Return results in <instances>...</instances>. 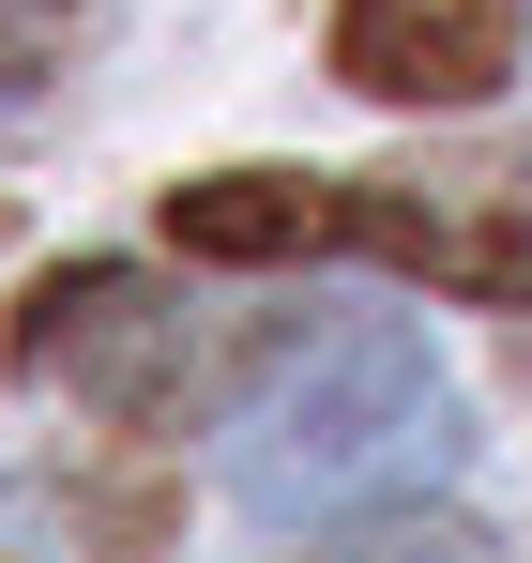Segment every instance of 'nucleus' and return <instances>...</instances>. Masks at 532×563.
Here are the masks:
<instances>
[{"label":"nucleus","mask_w":532,"mask_h":563,"mask_svg":"<svg viewBox=\"0 0 532 563\" xmlns=\"http://www.w3.org/2000/svg\"><path fill=\"white\" fill-rule=\"evenodd\" d=\"M365 198V260L472 305H518L532 289V168H456V184H351Z\"/></svg>","instance_id":"nucleus-3"},{"label":"nucleus","mask_w":532,"mask_h":563,"mask_svg":"<svg viewBox=\"0 0 532 563\" xmlns=\"http://www.w3.org/2000/svg\"><path fill=\"white\" fill-rule=\"evenodd\" d=\"M15 366L62 380V396H91L107 427H153L182 396V305L153 275H122V260H77V275H46L15 305Z\"/></svg>","instance_id":"nucleus-2"},{"label":"nucleus","mask_w":532,"mask_h":563,"mask_svg":"<svg viewBox=\"0 0 532 563\" xmlns=\"http://www.w3.org/2000/svg\"><path fill=\"white\" fill-rule=\"evenodd\" d=\"M62 31H77V0H0V107H31L62 77Z\"/></svg>","instance_id":"nucleus-7"},{"label":"nucleus","mask_w":532,"mask_h":563,"mask_svg":"<svg viewBox=\"0 0 532 563\" xmlns=\"http://www.w3.org/2000/svg\"><path fill=\"white\" fill-rule=\"evenodd\" d=\"M304 563H502L472 518H380V533H335V549H304Z\"/></svg>","instance_id":"nucleus-6"},{"label":"nucleus","mask_w":532,"mask_h":563,"mask_svg":"<svg viewBox=\"0 0 532 563\" xmlns=\"http://www.w3.org/2000/svg\"><path fill=\"white\" fill-rule=\"evenodd\" d=\"M456 380L426 366V335L396 320V305H351V320H304V335H274L259 380L229 396V503L244 518H351V503H396V487H426L456 472Z\"/></svg>","instance_id":"nucleus-1"},{"label":"nucleus","mask_w":532,"mask_h":563,"mask_svg":"<svg viewBox=\"0 0 532 563\" xmlns=\"http://www.w3.org/2000/svg\"><path fill=\"white\" fill-rule=\"evenodd\" d=\"M532 0H335V77L380 107H487L518 77Z\"/></svg>","instance_id":"nucleus-4"},{"label":"nucleus","mask_w":532,"mask_h":563,"mask_svg":"<svg viewBox=\"0 0 532 563\" xmlns=\"http://www.w3.org/2000/svg\"><path fill=\"white\" fill-rule=\"evenodd\" d=\"M168 244L182 260H320V244H365V198L304 184V168H213V184H168Z\"/></svg>","instance_id":"nucleus-5"}]
</instances>
